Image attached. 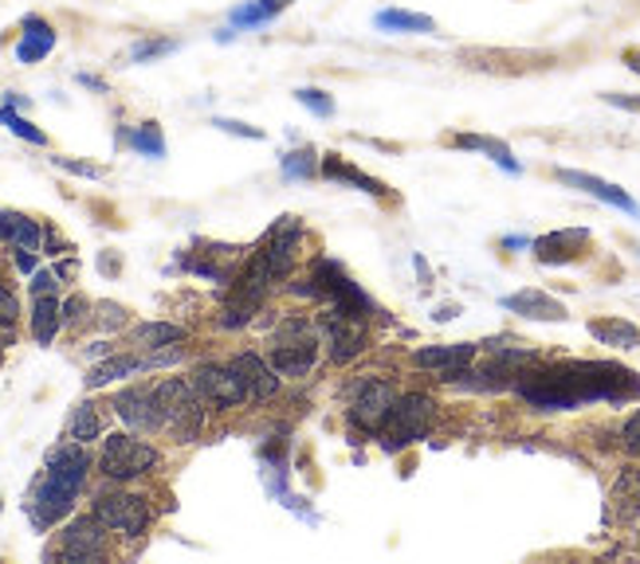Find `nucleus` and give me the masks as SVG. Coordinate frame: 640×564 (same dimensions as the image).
Segmentation results:
<instances>
[{"label": "nucleus", "mask_w": 640, "mask_h": 564, "mask_svg": "<svg viewBox=\"0 0 640 564\" xmlns=\"http://www.w3.org/2000/svg\"><path fill=\"white\" fill-rule=\"evenodd\" d=\"M91 467H95L91 451L83 443H71V439H63V443L48 455L44 479L35 482L32 502H28V518H32L35 530L48 533L60 522H68L79 494H83V487H87L91 479Z\"/></svg>", "instance_id": "nucleus-1"}, {"label": "nucleus", "mask_w": 640, "mask_h": 564, "mask_svg": "<svg viewBox=\"0 0 640 564\" xmlns=\"http://www.w3.org/2000/svg\"><path fill=\"white\" fill-rule=\"evenodd\" d=\"M562 385L570 388V396L581 404L589 400H632L640 396V376L629 373V368L613 365V361H566V365H554Z\"/></svg>", "instance_id": "nucleus-2"}, {"label": "nucleus", "mask_w": 640, "mask_h": 564, "mask_svg": "<svg viewBox=\"0 0 640 564\" xmlns=\"http://www.w3.org/2000/svg\"><path fill=\"white\" fill-rule=\"evenodd\" d=\"M99 474L114 487H131V482L146 479L162 467V451H157L149 439H138V431H111L99 447V459H95Z\"/></svg>", "instance_id": "nucleus-3"}, {"label": "nucleus", "mask_w": 640, "mask_h": 564, "mask_svg": "<svg viewBox=\"0 0 640 564\" xmlns=\"http://www.w3.org/2000/svg\"><path fill=\"white\" fill-rule=\"evenodd\" d=\"M157 408H162L165 431L177 439V443H193L205 431L208 419V404L200 400V393L193 388L189 376H165L154 385Z\"/></svg>", "instance_id": "nucleus-4"}, {"label": "nucleus", "mask_w": 640, "mask_h": 564, "mask_svg": "<svg viewBox=\"0 0 640 564\" xmlns=\"http://www.w3.org/2000/svg\"><path fill=\"white\" fill-rule=\"evenodd\" d=\"M271 282H276L271 267L264 263L260 251H251L244 271L233 279V291H228L225 306H220V325H225V330H244V325L256 322V314H260L271 294Z\"/></svg>", "instance_id": "nucleus-5"}, {"label": "nucleus", "mask_w": 640, "mask_h": 564, "mask_svg": "<svg viewBox=\"0 0 640 564\" xmlns=\"http://www.w3.org/2000/svg\"><path fill=\"white\" fill-rule=\"evenodd\" d=\"M91 513H95L114 537H126V541L146 537L149 525H154V505H149V498L134 494V490L126 487H114V482L91 498Z\"/></svg>", "instance_id": "nucleus-6"}, {"label": "nucleus", "mask_w": 640, "mask_h": 564, "mask_svg": "<svg viewBox=\"0 0 640 564\" xmlns=\"http://www.w3.org/2000/svg\"><path fill=\"white\" fill-rule=\"evenodd\" d=\"M319 330H311L303 317H283L276 325V337H271L268 361L287 380H303L314 368V361H319Z\"/></svg>", "instance_id": "nucleus-7"}, {"label": "nucleus", "mask_w": 640, "mask_h": 564, "mask_svg": "<svg viewBox=\"0 0 640 564\" xmlns=\"http://www.w3.org/2000/svg\"><path fill=\"white\" fill-rule=\"evenodd\" d=\"M111 537L114 533L99 522L95 513H75L68 518L55 537V549H48V561H63V564H95L111 556Z\"/></svg>", "instance_id": "nucleus-8"}, {"label": "nucleus", "mask_w": 640, "mask_h": 564, "mask_svg": "<svg viewBox=\"0 0 640 564\" xmlns=\"http://www.w3.org/2000/svg\"><path fill=\"white\" fill-rule=\"evenodd\" d=\"M436 419V400L429 393H401L390 408V419L381 428L385 451H405V447L429 439V428Z\"/></svg>", "instance_id": "nucleus-9"}, {"label": "nucleus", "mask_w": 640, "mask_h": 564, "mask_svg": "<svg viewBox=\"0 0 640 564\" xmlns=\"http://www.w3.org/2000/svg\"><path fill=\"white\" fill-rule=\"evenodd\" d=\"M311 286H314V299H327L338 314L358 317V322H370V314H373L370 294H365L362 286H358V282L334 263V259H314Z\"/></svg>", "instance_id": "nucleus-10"}, {"label": "nucleus", "mask_w": 640, "mask_h": 564, "mask_svg": "<svg viewBox=\"0 0 640 564\" xmlns=\"http://www.w3.org/2000/svg\"><path fill=\"white\" fill-rule=\"evenodd\" d=\"M393 400H398V385L390 376H362L354 385V396H350V428L362 436H381Z\"/></svg>", "instance_id": "nucleus-11"}, {"label": "nucleus", "mask_w": 640, "mask_h": 564, "mask_svg": "<svg viewBox=\"0 0 640 564\" xmlns=\"http://www.w3.org/2000/svg\"><path fill=\"white\" fill-rule=\"evenodd\" d=\"M193 388L200 393V400L208 404L213 411H233L240 404H248V385H244V376L236 373V365H220V361H200L197 368L189 373Z\"/></svg>", "instance_id": "nucleus-12"}, {"label": "nucleus", "mask_w": 640, "mask_h": 564, "mask_svg": "<svg viewBox=\"0 0 640 564\" xmlns=\"http://www.w3.org/2000/svg\"><path fill=\"white\" fill-rule=\"evenodd\" d=\"M314 330H319V342L327 345V353H330V361H334V365H350L354 357H362L365 342H370V334H365V322L338 314L334 306H330L327 314H319Z\"/></svg>", "instance_id": "nucleus-13"}, {"label": "nucleus", "mask_w": 640, "mask_h": 564, "mask_svg": "<svg viewBox=\"0 0 640 564\" xmlns=\"http://www.w3.org/2000/svg\"><path fill=\"white\" fill-rule=\"evenodd\" d=\"M111 408H114V416H118L131 431H138V436H157V431H165V419H162V408H157L154 388H142V385L118 388Z\"/></svg>", "instance_id": "nucleus-14"}, {"label": "nucleus", "mask_w": 640, "mask_h": 564, "mask_svg": "<svg viewBox=\"0 0 640 564\" xmlns=\"http://www.w3.org/2000/svg\"><path fill=\"white\" fill-rule=\"evenodd\" d=\"M299 243H303V223H299V216H279L256 251L264 255V263L271 267L276 279H287V274L295 271V259H299Z\"/></svg>", "instance_id": "nucleus-15"}, {"label": "nucleus", "mask_w": 640, "mask_h": 564, "mask_svg": "<svg viewBox=\"0 0 640 564\" xmlns=\"http://www.w3.org/2000/svg\"><path fill=\"white\" fill-rule=\"evenodd\" d=\"M479 345L472 342H456V345H424V349L413 353V365L421 368V373L436 376V380H444V385H452L460 373H464L472 361H476Z\"/></svg>", "instance_id": "nucleus-16"}, {"label": "nucleus", "mask_w": 640, "mask_h": 564, "mask_svg": "<svg viewBox=\"0 0 640 564\" xmlns=\"http://www.w3.org/2000/svg\"><path fill=\"white\" fill-rule=\"evenodd\" d=\"M554 177L562 180V185L578 188V192H586V197H593V200H601V205H609V208H617V212L640 220V205L624 192V188H617L613 180H601V177H593V173H578V169H558Z\"/></svg>", "instance_id": "nucleus-17"}, {"label": "nucleus", "mask_w": 640, "mask_h": 564, "mask_svg": "<svg viewBox=\"0 0 640 564\" xmlns=\"http://www.w3.org/2000/svg\"><path fill=\"white\" fill-rule=\"evenodd\" d=\"M233 365H236V373L244 376V385H248V396H251L256 404H268L271 396L279 393V380H283V376H279L276 368H271V361L260 357L256 349L236 353Z\"/></svg>", "instance_id": "nucleus-18"}, {"label": "nucleus", "mask_w": 640, "mask_h": 564, "mask_svg": "<svg viewBox=\"0 0 640 564\" xmlns=\"http://www.w3.org/2000/svg\"><path fill=\"white\" fill-rule=\"evenodd\" d=\"M503 310L527 317V322H566V317H570V310H566L562 302L550 299L546 291H535V286L507 294V299H503Z\"/></svg>", "instance_id": "nucleus-19"}, {"label": "nucleus", "mask_w": 640, "mask_h": 564, "mask_svg": "<svg viewBox=\"0 0 640 564\" xmlns=\"http://www.w3.org/2000/svg\"><path fill=\"white\" fill-rule=\"evenodd\" d=\"M589 243V231L586 228H570V231H550V236H543V240H535L530 248H535V259L538 263H574V259L581 255V248Z\"/></svg>", "instance_id": "nucleus-20"}, {"label": "nucleus", "mask_w": 640, "mask_h": 564, "mask_svg": "<svg viewBox=\"0 0 640 564\" xmlns=\"http://www.w3.org/2000/svg\"><path fill=\"white\" fill-rule=\"evenodd\" d=\"M55 48V28L44 17H24L20 20V43H17V63H40L52 55Z\"/></svg>", "instance_id": "nucleus-21"}, {"label": "nucleus", "mask_w": 640, "mask_h": 564, "mask_svg": "<svg viewBox=\"0 0 640 564\" xmlns=\"http://www.w3.org/2000/svg\"><path fill=\"white\" fill-rule=\"evenodd\" d=\"M138 373H146V357H142V353H111V357H103L99 365H91L83 385L95 393V388H106L114 385V380H126V376H138Z\"/></svg>", "instance_id": "nucleus-22"}, {"label": "nucleus", "mask_w": 640, "mask_h": 564, "mask_svg": "<svg viewBox=\"0 0 640 564\" xmlns=\"http://www.w3.org/2000/svg\"><path fill=\"white\" fill-rule=\"evenodd\" d=\"M63 439L71 443L91 447L95 439H103V408L95 400H79L68 416V428H63Z\"/></svg>", "instance_id": "nucleus-23"}, {"label": "nucleus", "mask_w": 640, "mask_h": 564, "mask_svg": "<svg viewBox=\"0 0 640 564\" xmlns=\"http://www.w3.org/2000/svg\"><path fill=\"white\" fill-rule=\"evenodd\" d=\"M28 325H32V337H35V342H40V345H52L55 334L63 330V302L55 299V294H44V299H35Z\"/></svg>", "instance_id": "nucleus-24"}, {"label": "nucleus", "mask_w": 640, "mask_h": 564, "mask_svg": "<svg viewBox=\"0 0 640 564\" xmlns=\"http://www.w3.org/2000/svg\"><path fill=\"white\" fill-rule=\"evenodd\" d=\"M185 337H189V330L177 322H142L131 334V342L138 345L142 353H154V349H165V345H185Z\"/></svg>", "instance_id": "nucleus-25"}, {"label": "nucleus", "mask_w": 640, "mask_h": 564, "mask_svg": "<svg viewBox=\"0 0 640 564\" xmlns=\"http://www.w3.org/2000/svg\"><path fill=\"white\" fill-rule=\"evenodd\" d=\"M589 334L597 337V345H613V349H637L640 345V330L624 317H593Z\"/></svg>", "instance_id": "nucleus-26"}, {"label": "nucleus", "mask_w": 640, "mask_h": 564, "mask_svg": "<svg viewBox=\"0 0 640 564\" xmlns=\"http://www.w3.org/2000/svg\"><path fill=\"white\" fill-rule=\"evenodd\" d=\"M609 502H613L617 522H640V470H624L613 482Z\"/></svg>", "instance_id": "nucleus-27"}, {"label": "nucleus", "mask_w": 640, "mask_h": 564, "mask_svg": "<svg viewBox=\"0 0 640 564\" xmlns=\"http://www.w3.org/2000/svg\"><path fill=\"white\" fill-rule=\"evenodd\" d=\"M452 146H456V149H476V154H487L495 165H499L503 173H519V161H515V154H510V146H507V142H499V137L456 134V137H452Z\"/></svg>", "instance_id": "nucleus-28"}, {"label": "nucleus", "mask_w": 640, "mask_h": 564, "mask_svg": "<svg viewBox=\"0 0 640 564\" xmlns=\"http://www.w3.org/2000/svg\"><path fill=\"white\" fill-rule=\"evenodd\" d=\"M319 173H322V177H330V180H347V185L362 188V192H373V197H385V192H390V188L381 185V180H373V177H365V173H358L354 165H347L338 154L322 157Z\"/></svg>", "instance_id": "nucleus-29"}, {"label": "nucleus", "mask_w": 640, "mask_h": 564, "mask_svg": "<svg viewBox=\"0 0 640 564\" xmlns=\"http://www.w3.org/2000/svg\"><path fill=\"white\" fill-rule=\"evenodd\" d=\"M373 24L381 32H405V35H421V32H436L433 17H421V12H405V9H385L373 17Z\"/></svg>", "instance_id": "nucleus-30"}, {"label": "nucleus", "mask_w": 640, "mask_h": 564, "mask_svg": "<svg viewBox=\"0 0 640 564\" xmlns=\"http://www.w3.org/2000/svg\"><path fill=\"white\" fill-rule=\"evenodd\" d=\"M9 248L40 251L44 248V223L24 212H9Z\"/></svg>", "instance_id": "nucleus-31"}, {"label": "nucleus", "mask_w": 640, "mask_h": 564, "mask_svg": "<svg viewBox=\"0 0 640 564\" xmlns=\"http://www.w3.org/2000/svg\"><path fill=\"white\" fill-rule=\"evenodd\" d=\"M287 4H291V0H251V4L233 9L228 20H233V28H260V24H268V20H276Z\"/></svg>", "instance_id": "nucleus-32"}, {"label": "nucleus", "mask_w": 640, "mask_h": 564, "mask_svg": "<svg viewBox=\"0 0 640 564\" xmlns=\"http://www.w3.org/2000/svg\"><path fill=\"white\" fill-rule=\"evenodd\" d=\"M122 137H126L142 157H154V161L157 157H165V134L157 122H142V126H134L131 134H122Z\"/></svg>", "instance_id": "nucleus-33"}, {"label": "nucleus", "mask_w": 640, "mask_h": 564, "mask_svg": "<svg viewBox=\"0 0 640 564\" xmlns=\"http://www.w3.org/2000/svg\"><path fill=\"white\" fill-rule=\"evenodd\" d=\"M91 325H95L99 334H118L131 325V310L122 306V302H95L91 310Z\"/></svg>", "instance_id": "nucleus-34"}, {"label": "nucleus", "mask_w": 640, "mask_h": 564, "mask_svg": "<svg viewBox=\"0 0 640 564\" xmlns=\"http://www.w3.org/2000/svg\"><path fill=\"white\" fill-rule=\"evenodd\" d=\"M0 126H9L12 134L17 137H24L28 146H48V134L40 126H35V122H28L24 114H17V106H0Z\"/></svg>", "instance_id": "nucleus-35"}, {"label": "nucleus", "mask_w": 640, "mask_h": 564, "mask_svg": "<svg viewBox=\"0 0 640 564\" xmlns=\"http://www.w3.org/2000/svg\"><path fill=\"white\" fill-rule=\"evenodd\" d=\"M314 173H319V157H314L311 146L295 149V154L283 157V177L287 180H311Z\"/></svg>", "instance_id": "nucleus-36"}, {"label": "nucleus", "mask_w": 640, "mask_h": 564, "mask_svg": "<svg viewBox=\"0 0 640 564\" xmlns=\"http://www.w3.org/2000/svg\"><path fill=\"white\" fill-rule=\"evenodd\" d=\"M295 98H299V106H307L314 118H330V114H334V94L319 91V86H299Z\"/></svg>", "instance_id": "nucleus-37"}, {"label": "nucleus", "mask_w": 640, "mask_h": 564, "mask_svg": "<svg viewBox=\"0 0 640 564\" xmlns=\"http://www.w3.org/2000/svg\"><path fill=\"white\" fill-rule=\"evenodd\" d=\"M91 310H95V302L83 299V294H71V299H63V325L83 330V325H91Z\"/></svg>", "instance_id": "nucleus-38"}, {"label": "nucleus", "mask_w": 640, "mask_h": 564, "mask_svg": "<svg viewBox=\"0 0 640 564\" xmlns=\"http://www.w3.org/2000/svg\"><path fill=\"white\" fill-rule=\"evenodd\" d=\"M169 52H177V40H138L131 48V60L134 63H154V60H162V55H169Z\"/></svg>", "instance_id": "nucleus-39"}, {"label": "nucleus", "mask_w": 640, "mask_h": 564, "mask_svg": "<svg viewBox=\"0 0 640 564\" xmlns=\"http://www.w3.org/2000/svg\"><path fill=\"white\" fill-rule=\"evenodd\" d=\"M63 279L55 274V267H48V271H35L32 282H28V291H32V299H44V294H60Z\"/></svg>", "instance_id": "nucleus-40"}, {"label": "nucleus", "mask_w": 640, "mask_h": 564, "mask_svg": "<svg viewBox=\"0 0 640 564\" xmlns=\"http://www.w3.org/2000/svg\"><path fill=\"white\" fill-rule=\"evenodd\" d=\"M55 169L63 173H75V177H87V180H103V165H91V161H75V157H52Z\"/></svg>", "instance_id": "nucleus-41"}, {"label": "nucleus", "mask_w": 640, "mask_h": 564, "mask_svg": "<svg viewBox=\"0 0 640 564\" xmlns=\"http://www.w3.org/2000/svg\"><path fill=\"white\" fill-rule=\"evenodd\" d=\"M20 317V299L12 294V286L0 279V325H17Z\"/></svg>", "instance_id": "nucleus-42"}, {"label": "nucleus", "mask_w": 640, "mask_h": 564, "mask_svg": "<svg viewBox=\"0 0 640 564\" xmlns=\"http://www.w3.org/2000/svg\"><path fill=\"white\" fill-rule=\"evenodd\" d=\"M621 447L640 459V411H632V416L621 424Z\"/></svg>", "instance_id": "nucleus-43"}, {"label": "nucleus", "mask_w": 640, "mask_h": 564, "mask_svg": "<svg viewBox=\"0 0 640 564\" xmlns=\"http://www.w3.org/2000/svg\"><path fill=\"white\" fill-rule=\"evenodd\" d=\"M182 357H185L182 345H165V349L146 353V373H149V368H169V365H177Z\"/></svg>", "instance_id": "nucleus-44"}, {"label": "nucleus", "mask_w": 640, "mask_h": 564, "mask_svg": "<svg viewBox=\"0 0 640 564\" xmlns=\"http://www.w3.org/2000/svg\"><path fill=\"white\" fill-rule=\"evenodd\" d=\"M213 126L225 129V134H236V137H248V142H260L264 129L260 126H248V122H233V118H213Z\"/></svg>", "instance_id": "nucleus-45"}, {"label": "nucleus", "mask_w": 640, "mask_h": 564, "mask_svg": "<svg viewBox=\"0 0 640 564\" xmlns=\"http://www.w3.org/2000/svg\"><path fill=\"white\" fill-rule=\"evenodd\" d=\"M40 251H24V248H12V267H17L20 274H28V279H32L35 271H40Z\"/></svg>", "instance_id": "nucleus-46"}, {"label": "nucleus", "mask_w": 640, "mask_h": 564, "mask_svg": "<svg viewBox=\"0 0 640 564\" xmlns=\"http://www.w3.org/2000/svg\"><path fill=\"white\" fill-rule=\"evenodd\" d=\"M68 251H75V248H71V243L68 240H63V236H60V231H55V228H44V255H68Z\"/></svg>", "instance_id": "nucleus-47"}, {"label": "nucleus", "mask_w": 640, "mask_h": 564, "mask_svg": "<svg viewBox=\"0 0 640 564\" xmlns=\"http://www.w3.org/2000/svg\"><path fill=\"white\" fill-rule=\"evenodd\" d=\"M609 106H621V111H632V114H640V98H629V94H601Z\"/></svg>", "instance_id": "nucleus-48"}, {"label": "nucleus", "mask_w": 640, "mask_h": 564, "mask_svg": "<svg viewBox=\"0 0 640 564\" xmlns=\"http://www.w3.org/2000/svg\"><path fill=\"white\" fill-rule=\"evenodd\" d=\"M99 271H103V274H118L122 271V259L114 255V251H103V255H99Z\"/></svg>", "instance_id": "nucleus-49"}, {"label": "nucleus", "mask_w": 640, "mask_h": 564, "mask_svg": "<svg viewBox=\"0 0 640 564\" xmlns=\"http://www.w3.org/2000/svg\"><path fill=\"white\" fill-rule=\"evenodd\" d=\"M75 271H79V263H75V259H63V263H55V274H60L63 282H68V279H75Z\"/></svg>", "instance_id": "nucleus-50"}, {"label": "nucleus", "mask_w": 640, "mask_h": 564, "mask_svg": "<svg viewBox=\"0 0 640 564\" xmlns=\"http://www.w3.org/2000/svg\"><path fill=\"white\" fill-rule=\"evenodd\" d=\"M503 248L519 251V248H530V240H527V236H507V240H503Z\"/></svg>", "instance_id": "nucleus-51"}, {"label": "nucleus", "mask_w": 640, "mask_h": 564, "mask_svg": "<svg viewBox=\"0 0 640 564\" xmlns=\"http://www.w3.org/2000/svg\"><path fill=\"white\" fill-rule=\"evenodd\" d=\"M79 83L91 86V91H106V83H103V79H95V75H79Z\"/></svg>", "instance_id": "nucleus-52"}, {"label": "nucleus", "mask_w": 640, "mask_h": 564, "mask_svg": "<svg viewBox=\"0 0 640 564\" xmlns=\"http://www.w3.org/2000/svg\"><path fill=\"white\" fill-rule=\"evenodd\" d=\"M624 63H629V71H637V75H640V48H632V52H624Z\"/></svg>", "instance_id": "nucleus-53"}, {"label": "nucleus", "mask_w": 640, "mask_h": 564, "mask_svg": "<svg viewBox=\"0 0 640 564\" xmlns=\"http://www.w3.org/2000/svg\"><path fill=\"white\" fill-rule=\"evenodd\" d=\"M87 353H91V357H111L114 349H111V345H106V342H95V345H91Z\"/></svg>", "instance_id": "nucleus-54"}, {"label": "nucleus", "mask_w": 640, "mask_h": 564, "mask_svg": "<svg viewBox=\"0 0 640 564\" xmlns=\"http://www.w3.org/2000/svg\"><path fill=\"white\" fill-rule=\"evenodd\" d=\"M0 243H9V212H0Z\"/></svg>", "instance_id": "nucleus-55"}, {"label": "nucleus", "mask_w": 640, "mask_h": 564, "mask_svg": "<svg viewBox=\"0 0 640 564\" xmlns=\"http://www.w3.org/2000/svg\"><path fill=\"white\" fill-rule=\"evenodd\" d=\"M416 271H421L424 286H429V282H433V271H429V267H424V259H421V255H416Z\"/></svg>", "instance_id": "nucleus-56"}, {"label": "nucleus", "mask_w": 640, "mask_h": 564, "mask_svg": "<svg viewBox=\"0 0 640 564\" xmlns=\"http://www.w3.org/2000/svg\"><path fill=\"white\" fill-rule=\"evenodd\" d=\"M448 317H456V306H444V310H436V322H448Z\"/></svg>", "instance_id": "nucleus-57"}, {"label": "nucleus", "mask_w": 640, "mask_h": 564, "mask_svg": "<svg viewBox=\"0 0 640 564\" xmlns=\"http://www.w3.org/2000/svg\"><path fill=\"white\" fill-rule=\"evenodd\" d=\"M0 510H4V498H0Z\"/></svg>", "instance_id": "nucleus-58"}]
</instances>
